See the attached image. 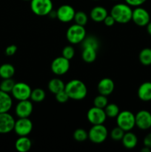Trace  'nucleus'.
Listing matches in <instances>:
<instances>
[{"mask_svg": "<svg viewBox=\"0 0 151 152\" xmlns=\"http://www.w3.org/2000/svg\"><path fill=\"white\" fill-rule=\"evenodd\" d=\"M73 139L77 142H84L88 139V132L84 129H77L73 132Z\"/></svg>", "mask_w": 151, "mask_h": 152, "instance_id": "30", "label": "nucleus"}, {"mask_svg": "<svg viewBox=\"0 0 151 152\" xmlns=\"http://www.w3.org/2000/svg\"><path fill=\"white\" fill-rule=\"evenodd\" d=\"M147 27V31L148 34L150 36H151V21H150L149 23L146 25Z\"/></svg>", "mask_w": 151, "mask_h": 152, "instance_id": "40", "label": "nucleus"}, {"mask_svg": "<svg viewBox=\"0 0 151 152\" xmlns=\"http://www.w3.org/2000/svg\"><path fill=\"white\" fill-rule=\"evenodd\" d=\"M62 56L70 60L75 56V49H74V48L73 46L67 45L62 50Z\"/></svg>", "mask_w": 151, "mask_h": 152, "instance_id": "34", "label": "nucleus"}, {"mask_svg": "<svg viewBox=\"0 0 151 152\" xmlns=\"http://www.w3.org/2000/svg\"><path fill=\"white\" fill-rule=\"evenodd\" d=\"M70 67V65L69 59L62 56L55 58L50 65L52 72L57 76H62L68 73Z\"/></svg>", "mask_w": 151, "mask_h": 152, "instance_id": "9", "label": "nucleus"}, {"mask_svg": "<svg viewBox=\"0 0 151 152\" xmlns=\"http://www.w3.org/2000/svg\"><path fill=\"white\" fill-rule=\"evenodd\" d=\"M81 58L86 63H92L96 60L97 57V50L93 48L85 47L82 48Z\"/></svg>", "mask_w": 151, "mask_h": 152, "instance_id": "22", "label": "nucleus"}, {"mask_svg": "<svg viewBox=\"0 0 151 152\" xmlns=\"http://www.w3.org/2000/svg\"><path fill=\"white\" fill-rule=\"evenodd\" d=\"M132 21L138 26H146L150 21L149 12L141 6L136 7V8L133 10Z\"/></svg>", "mask_w": 151, "mask_h": 152, "instance_id": "11", "label": "nucleus"}, {"mask_svg": "<svg viewBox=\"0 0 151 152\" xmlns=\"http://www.w3.org/2000/svg\"><path fill=\"white\" fill-rule=\"evenodd\" d=\"M136 126L140 130L146 131L151 128V113L147 110H141L135 115Z\"/></svg>", "mask_w": 151, "mask_h": 152, "instance_id": "12", "label": "nucleus"}, {"mask_svg": "<svg viewBox=\"0 0 151 152\" xmlns=\"http://www.w3.org/2000/svg\"><path fill=\"white\" fill-rule=\"evenodd\" d=\"M15 83H16L12 78L2 79V81L0 83V90L9 94L11 93Z\"/></svg>", "mask_w": 151, "mask_h": 152, "instance_id": "29", "label": "nucleus"}, {"mask_svg": "<svg viewBox=\"0 0 151 152\" xmlns=\"http://www.w3.org/2000/svg\"><path fill=\"white\" fill-rule=\"evenodd\" d=\"M65 84L61 79L53 78L49 81L48 89L52 94H56L59 92L65 90Z\"/></svg>", "mask_w": 151, "mask_h": 152, "instance_id": "23", "label": "nucleus"}, {"mask_svg": "<svg viewBox=\"0 0 151 152\" xmlns=\"http://www.w3.org/2000/svg\"><path fill=\"white\" fill-rule=\"evenodd\" d=\"M65 91L70 99L76 101L82 100L87 94V86L80 80H72L68 82L65 84Z\"/></svg>", "mask_w": 151, "mask_h": 152, "instance_id": "1", "label": "nucleus"}, {"mask_svg": "<svg viewBox=\"0 0 151 152\" xmlns=\"http://www.w3.org/2000/svg\"><path fill=\"white\" fill-rule=\"evenodd\" d=\"M144 146H147L148 148H151V132L147 134L146 136L144 137L143 140Z\"/></svg>", "mask_w": 151, "mask_h": 152, "instance_id": "39", "label": "nucleus"}, {"mask_svg": "<svg viewBox=\"0 0 151 152\" xmlns=\"http://www.w3.org/2000/svg\"><path fill=\"white\" fill-rule=\"evenodd\" d=\"M76 11L70 4H62L56 10V18L60 22L68 23L73 20Z\"/></svg>", "mask_w": 151, "mask_h": 152, "instance_id": "13", "label": "nucleus"}, {"mask_svg": "<svg viewBox=\"0 0 151 152\" xmlns=\"http://www.w3.org/2000/svg\"><path fill=\"white\" fill-rule=\"evenodd\" d=\"M114 88H115V84L113 81L112 79L103 78L99 82L97 86L98 91L100 94L105 95V96H109L113 92Z\"/></svg>", "mask_w": 151, "mask_h": 152, "instance_id": "16", "label": "nucleus"}, {"mask_svg": "<svg viewBox=\"0 0 151 152\" xmlns=\"http://www.w3.org/2000/svg\"><path fill=\"white\" fill-rule=\"evenodd\" d=\"M33 111V105L29 99L19 101L15 108V113L18 118L29 117Z\"/></svg>", "mask_w": 151, "mask_h": 152, "instance_id": "14", "label": "nucleus"}, {"mask_svg": "<svg viewBox=\"0 0 151 152\" xmlns=\"http://www.w3.org/2000/svg\"><path fill=\"white\" fill-rule=\"evenodd\" d=\"M108 131L104 124L93 125L88 132V139L95 144L105 142L108 137Z\"/></svg>", "mask_w": 151, "mask_h": 152, "instance_id": "5", "label": "nucleus"}, {"mask_svg": "<svg viewBox=\"0 0 151 152\" xmlns=\"http://www.w3.org/2000/svg\"><path fill=\"white\" fill-rule=\"evenodd\" d=\"M151 151V148H148V147L147 146H144L143 148H142V150H141V151L142 152H150Z\"/></svg>", "mask_w": 151, "mask_h": 152, "instance_id": "42", "label": "nucleus"}, {"mask_svg": "<svg viewBox=\"0 0 151 152\" xmlns=\"http://www.w3.org/2000/svg\"><path fill=\"white\" fill-rule=\"evenodd\" d=\"M31 91H32V89L29 85L25 83L19 82V83H15L12 89L11 94L16 100H25V99H30Z\"/></svg>", "mask_w": 151, "mask_h": 152, "instance_id": "7", "label": "nucleus"}, {"mask_svg": "<svg viewBox=\"0 0 151 152\" xmlns=\"http://www.w3.org/2000/svg\"><path fill=\"white\" fill-rule=\"evenodd\" d=\"M48 16H50V18H53V19H54V18H56V10H52L51 12H50V13L48 14Z\"/></svg>", "mask_w": 151, "mask_h": 152, "instance_id": "41", "label": "nucleus"}, {"mask_svg": "<svg viewBox=\"0 0 151 152\" xmlns=\"http://www.w3.org/2000/svg\"><path fill=\"white\" fill-rule=\"evenodd\" d=\"M13 105V99L10 94L0 90V113L9 112Z\"/></svg>", "mask_w": 151, "mask_h": 152, "instance_id": "17", "label": "nucleus"}, {"mask_svg": "<svg viewBox=\"0 0 151 152\" xmlns=\"http://www.w3.org/2000/svg\"><path fill=\"white\" fill-rule=\"evenodd\" d=\"M121 141L122 142L124 148H127V149H133V148H136V146L137 145L138 137L134 133L130 131V132H126L124 133Z\"/></svg>", "mask_w": 151, "mask_h": 152, "instance_id": "20", "label": "nucleus"}, {"mask_svg": "<svg viewBox=\"0 0 151 152\" xmlns=\"http://www.w3.org/2000/svg\"><path fill=\"white\" fill-rule=\"evenodd\" d=\"M73 20L75 23L77 24V25L84 26L87 23V22H88V16L83 11L76 12Z\"/></svg>", "mask_w": 151, "mask_h": 152, "instance_id": "31", "label": "nucleus"}, {"mask_svg": "<svg viewBox=\"0 0 151 152\" xmlns=\"http://www.w3.org/2000/svg\"><path fill=\"white\" fill-rule=\"evenodd\" d=\"M23 1H31V0H23Z\"/></svg>", "mask_w": 151, "mask_h": 152, "instance_id": "43", "label": "nucleus"}, {"mask_svg": "<svg viewBox=\"0 0 151 152\" xmlns=\"http://www.w3.org/2000/svg\"><path fill=\"white\" fill-rule=\"evenodd\" d=\"M15 122L14 117L8 112L0 113V134H7L13 131Z\"/></svg>", "mask_w": 151, "mask_h": 152, "instance_id": "15", "label": "nucleus"}, {"mask_svg": "<svg viewBox=\"0 0 151 152\" xmlns=\"http://www.w3.org/2000/svg\"><path fill=\"white\" fill-rule=\"evenodd\" d=\"M86 30L84 26L73 24L69 27L66 33V38L68 41L72 45L81 43L86 37Z\"/></svg>", "mask_w": 151, "mask_h": 152, "instance_id": "4", "label": "nucleus"}, {"mask_svg": "<svg viewBox=\"0 0 151 152\" xmlns=\"http://www.w3.org/2000/svg\"><path fill=\"white\" fill-rule=\"evenodd\" d=\"M113 1H118V0H113Z\"/></svg>", "mask_w": 151, "mask_h": 152, "instance_id": "45", "label": "nucleus"}, {"mask_svg": "<svg viewBox=\"0 0 151 152\" xmlns=\"http://www.w3.org/2000/svg\"><path fill=\"white\" fill-rule=\"evenodd\" d=\"M108 104V99L107 96L99 94V95L96 96L93 99V105L94 106L100 108H105Z\"/></svg>", "mask_w": 151, "mask_h": 152, "instance_id": "33", "label": "nucleus"}, {"mask_svg": "<svg viewBox=\"0 0 151 152\" xmlns=\"http://www.w3.org/2000/svg\"><path fill=\"white\" fill-rule=\"evenodd\" d=\"M32 147V141L28 136L19 137L15 142V148L19 152H27Z\"/></svg>", "mask_w": 151, "mask_h": 152, "instance_id": "21", "label": "nucleus"}, {"mask_svg": "<svg viewBox=\"0 0 151 152\" xmlns=\"http://www.w3.org/2000/svg\"><path fill=\"white\" fill-rule=\"evenodd\" d=\"M124 133H125V132L117 126L116 127L113 128V129L111 130L110 133V136L111 139H112L113 140L120 141L121 140V139L123 138Z\"/></svg>", "mask_w": 151, "mask_h": 152, "instance_id": "32", "label": "nucleus"}, {"mask_svg": "<svg viewBox=\"0 0 151 152\" xmlns=\"http://www.w3.org/2000/svg\"><path fill=\"white\" fill-rule=\"evenodd\" d=\"M82 48L90 47L98 50L99 47V41L95 36H86L85 38L81 42Z\"/></svg>", "mask_w": 151, "mask_h": 152, "instance_id": "26", "label": "nucleus"}, {"mask_svg": "<svg viewBox=\"0 0 151 152\" xmlns=\"http://www.w3.org/2000/svg\"><path fill=\"white\" fill-rule=\"evenodd\" d=\"M139 59L141 64L145 66L151 65V48H145L142 49L139 54Z\"/></svg>", "mask_w": 151, "mask_h": 152, "instance_id": "25", "label": "nucleus"}, {"mask_svg": "<svg viewBox=\"0 0 151 152\" xmlns=\"http://www.w3.org/2000/svg\"><path fill=\"white\" fill-rule=\"evenodd\" d=\"M55 96H56V101L60 102V103H65V102H68L70 99L69 96H68V94L65 90L55 94Z\"/></svg>", "mask_w": 151, "mask_h": 152, "instance_id": "35", "label": "nucleus"}, {"mask_svg": "<svg viewBox=\"0 0 151 152\" xmlns=\"http://www.w3.org/2000/svg\"><path fill=\"white\" fill-rule=\"evenodd\" d=\"M104 110H105L107 117H109V118H116L120 112L119 108L115 103H108L104 108Z\"/></svg>", "mask_w": 151, "mask_h": 152, "instance_id": "27", "label": "nucleus"}, {"mask_svg": "<svg viewBox=\"0 0 151 152\" xmlns=\"http://www.w3.org/2000/svg\"><path fill=\"white\" fill-rule=\"evenodd\" d=\"M94 1H99V0H94Z\"/></svg>", "mask_w": 151, "mask_h": 152, "instance_id": "44", "label": "nucleus"}, {"mask_svg": "<svg viewBox=\"0 0 151 152\" xmlns=\"http://www.w3.org/2000/svg\"><path fill=\"white\" fill-rule=\"evenodd\" d=\"M124 1L131 7H139L142 5L147 0H124Z\"/></svg>", "mask_w": 151, "mask_h": 152, "instance_id": "37", "label": "nucleus"}, {"mask_svg": "<svg viewBox=\"0 0 151 152\" xmlns=\"http://www.w3.org/2000/svg\"><path fill=\"white\" fill-rule=\"evenodd\" d=\"M15 74V68L10 63H4L0 66V77L1 79L12 78Z\"/></svg>", "mask_w": 151, "mask_h": 152, "instance_id": "24", "label": "nucleus"}, {"mask_svg": "<svg viewBox=\"0 0 151 152\" xmlns=\"http://www.w3.org/2000/svg\"><path fill=\"white\" fill-rule=\"evenodd\" d=\"M138 96L144 102H149L151 100V82H145L138 88Z\"/></svg>", "mask_w": 151, "mask_h": 152, "instance_id": "18", "label": "nucleus"}, {"mask_svg": "<svg viewBox=\"0 0 151 152\" xmlns=\"http://www.w3.org/2000/svg\"><path fill=\"white\" fill-rule=\"evenodd\" d=\"M133 10L131 6L127 3H118L113 6L110 15L114 18L115 22L119 24H127L132 20Z\"/></svg>", "mask_w": 151, "mask_h": 152, "instance_id": "2", "label": "nucleus"}, {"mask_svg": "<svg viewBox=\"0 0 151 152\" xmlns=\"http://www.w3.org/2000/svg\"><path fill=\"white\" fill-rule=\"evenodd\" d=\"M103 22L105 23V25L107 27H111L115 23V21L114 19V18L111 16L110 14H108L106 16V18L105 19V20L103 21Z\"/></svg>", "mask_w": 151, "mask_h": 152, "instance_id": "38", "label": "nucleus"}, {"mask_svg": "<svg viewBox=\"0 0 151 152\" xmlns=\"http://www.w3.org/2000/svg\"><path fill=\"white\" fill-rule=\"evenodd\" d=\"M46 93L43 89L41 88H35L34 90H32L30 99L31 101L35 102H41L45 99Z\"/></svg>", "mask_w": 151, "mask_h": 152, "instance_id": "28", "label": "nucleus"}, {"mask_svg": "<svg viewBox=\"0 0 151 152\" xmlns=\"http://www.w3.org/2000/svg\"><path fill=\"white\" fill-rule=\"evenodd\" d=\"M108 15V12L105 7L102 6H96L90 10V16L95 22H102Z\"/></svg>", "mask_w": 151, "mask_h": 152, "instance_id": "19", "label": "nucleus"}, {"mask_svg": "<svg viewBox=\"0 0 151 152\" xmlns=\"http://www.w3.org/2000/svg\"><path fill=\"white\" fill-rule=\"evenodd\" d=\"M87 118L92 125H99L104 124L107 117L104 108L93 106L87 111Z\"/></svg>", "mask_w": 151, "mask_h": 152, "instance_id": "10", "label": "nucleus"}, {"mask_svg": "<svg viewBox=\"0 0 151 152\" xmlns=\"http://www.w3.org/2000/svg\"><path fill=\"white\" fill-rule=\"evenodd\" d=\"M53 4L51 0H31L30 9L37 16H48L53 10Z\"/></svg>", "mask_w": 151, "mask_h": 152, "instance_id": "6", "label": "nucleus"}, {"mask_svg": "<svg viewBox=\"0 0 151 152\" xmlns=\"http://www.w3.org/2000/svg\"><path fill=\"white\" fill-rule=\"evenodd\" d=\"M33 127V125L29 117L19 118L15 122L13 131L19 137L28 136L32 132Z\"/></svg>", "mask_w": 151, "mask_h": 152, "instance_id": "8", "label": "nucleus"}, {"mask_svg": "<svg viewBox=\"0 0 151 152\" xmlns=\"http://www.w3.org/2000/svg\"><path fill=\"white\" fill-rule=\"evenodd\" d=\"M17 51V46L15 45H10L7 46L5 49V54L8 56H11L14 55Z\"/></svg>", "mask_w": 151, "mask_h": 152, "instance_id": "36", "label": "nucleus"}, {"mask_svg": "<svg viewBox=\"0 0 151 152\" xmlns=\"http://www.w3.org/2000/svg\"><path fill=\"white\" fill-rule=\"evenodd\" d=\"M116 123L125 132L132 131L136 126L135 114L127 110L120 111L116 117Z\"/></svg>", "mask_w": 151, "mask_h": 152, "instance_id": "3", "label": "nucleus"}]
</instances>
